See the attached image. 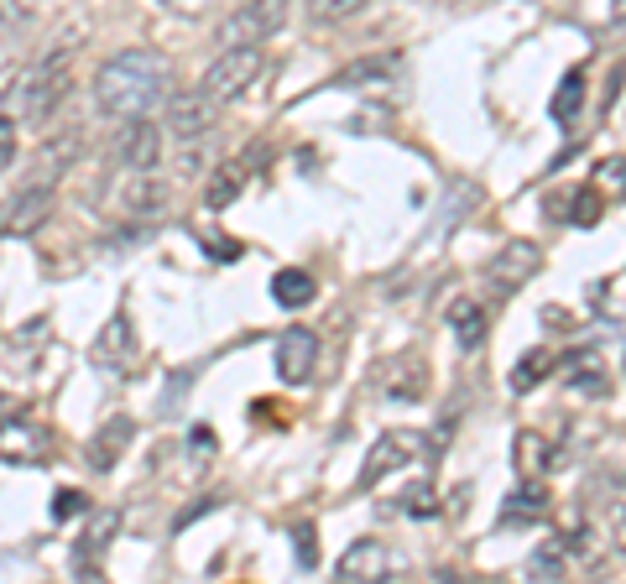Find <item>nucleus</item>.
Masks as SVG:
<instances>
[{
	"label": "nucleus",
	"instance_id": "1",
	"mask_svg": "<svg viewBox=\"0 0 626 584\" xmlns=\"http://www.w3.org/2000/svg\"><path fill=\"white\" fill-rule=\"evenodd\" d=\"M168 58L152 52V47H125L116 58H105L95 73V105L105 110L110 120H131V116H146L152 105L168 99Z\"/></svg>",
	"mask_w": 626,
	"mask_h": 584
},
{
	"label": "nucleus",
	"instance_id": "2",
	"mask_svg": "<svg viewBox=\"0 0 626 584\" xmlns=\"http://www.w3.org/2000/svg\"><path fill=\"white\" fill-rule=\"evenodd\" d=\"M69 94H73L69 58H43V63H32L26 73L11 79V90H5V110L22 120V126H48V120L63 110Z\"/></svg>",
	"mask_w": 626,
	"mask_h": 584
},
{
	"label": "nucleus",
	"instance_id": "3",
	"mask_svg": "<svg viewBox=\"0 0 626 584\" xmlns=\"http://www.w3.org/2000/svg\"><path fill=\"white\" fill-rule=\"evenodd\" d=\"M288 22V0H245L219 22V47H262Z\"/></svg>",
	"mask_w": 626,
	"mask_h": 584
},
{
	"label": "nucleus",
	"instance_id": "4",
	"mask_svg": "<svg viewBox=\"0 0 626 584\" xmlns=\"http://www.w3.org/2000/svg\"><path fill=\"white\" fill-rule=\"evenodd\" d=\"M262 69H266L262 47H225L215 63L204 69V90L215 94L219 105H225V99H241V94L262 79Z\"/></svg>",
	"mask_w": 626,
	"mask_h": 584
},
{
	"label": "nucleus",
	"instance_id": "5",
	"mask_svg": "<svg viewBox=\"0 0 626 584\" xmlns=\"http://www.w3.org/2000/svg\"><path fill=\"white\" fill-rule=\"evenodd\" d=\"M52 183H26L0 204V240H26L52 219Z\"/></svg>",
	"mask_w": 626,
	"mask_h": 584
},
{
	"label": "nucleus",
	"instance_id": "6",
	"mask_svg": "<svg viewBox=\"0 0 626 584\" xmlns=\"http://www.w3.org/2000/svg\"><path fill=\"white\" fill-rule=\"evenodd\" d=\"M429 449V439L423 433H412V428H397V433H382L376 444H371V454H365V465H361V475H356V486L361 491H376L392 469H402V465H412L418 454Z\"/></svg>",
	"mask_w": 626,
	"mask_h": 584
},
{
	"label": "nucleus",
	"instance_id": "7",
	"mask_svg": "<svg viewBox=\"0 0 626 584\" xmlns=\"http://www.w3.org/2000/svg\"><path fill=\"white\" fill-rule=\"evenodd\" d=\"M538 266H543V251L532 240H506L502 251L485 261V287L491 293H517L522 282L538 277Z\"/></svg>",
	"mask_w": 626,
	"mask_h": 584
},
{
	"label": "nucleus",
	"instance_id": "8",
	"mask_svg": "<svg viewBox=\"0 0 626 584\" xmlns=\"http://www.w3.org/2000/svg\"><path fill=\"white\" fill-rule=\"evenodd\" d=\"M219 116V99L209 90H193V94H172L168 99V131L178 141H204L215 131Z\"/></svg>",
	"mask_w": 626,
	"mask_h": 584
},
{
	"label": "nucleus",
	"instance_id": "9",
	"mask_svg": "<svg viewBox=\"0 0 626 584\" xmlns=\"http://www.w3.org/2000/svg\"><path fill=\"white\" fill-rule=\"evenodd\" d=\"M313 371H318V334L298 324L282 329L277 334V376L288 386H303V381H313Z\"/></svg>",
	"mask_w": 626,
	"mask_h": 584
},
{
	"label": "nucleus",
	"instance_id": "10",
	"mask_svg": "<svg viewBox=\"0 0 626 584\" xmlns=\"http://www.w3.org/2000/svg\"><path fill=\"white\" fill-rule=\"evenodd\" d=\"M116 533H121V512H95L89 516V527H84V538L73 543V574L79 580H99L105 574V548L116 543Z\"/></svg>",
	"mask_w": 626,
	"mask_h": 584
},
{
	"label": "nucleus",
	"instance_id": "11",
	"mask_svg": "<svg viewBox=\"0 0 626 584\" xmlns=\"http://www.w3.org/2000/svg\"><path fill=\"white\" fill-rule=\"evenodd\" d=\"M48 449H52V439L43 422H32V418L0 422V460H5V465H43Z\"/></svg>",
	"mask_w": 626,
	"mask_h": 584
},
{
	"label": "nucleus",
	"instance_id": "12",
	"mask_svg": "<svg viewBox=\"0 0 626 584\" xmlns=\"http://www.w3.org/2000/svg\"><path fill=\"white\" fill-rule=\"evenodd\" d=\"M558 376H564V386L569 392H579V397H611V376H605V355L595 350V345H579V350H569L564 360L554 366Z\"/></svg>",
	"mask_w": 626,
	"mask_h": 584
},
{
	"label": "nucleus",
	"instance_id": "13",
	"mask_svg": "<svg viewBox=\"0 0 626 584\" xmlns=\"http://www.w3.org/2000/svg\"><path fill=\"white\" fill-rule=\"evenodd\" d=\"M339 580H356V584H382L392 574V548L382 538H356L335 563Z\"/></svg>",
	"mask_w": 626,
	"mask_h": 584
},
{
	"label": "nucleus",
	"instance_id": "14",
	"mask_svg": "<svg viewBox=\"0 0 626 584\" xmlns=\"http://www.w3.org/2000/svg\"><path fill=\"white\" fill-rule=\"evenodd\" d=\"M116 157H121L131 172H152V167L162 163V126H157V120L131 116L121 146H116Z\"/></svg>",
	"mask_w": 626,
	"mask_h": 584
},
{
	"label": "nucleus",
	"instance_id": "15",
	"mask_svg": "<svg viewBox=\"0 0 626 584\" xmlns=\"http://www.w3.org/2000/svg\"><path fill=\"white\" fill-rule=\"evenodd\" d=\"M131 360H136L131 319H125V313H110V324L99 329V339H95V366H105V371H116V376H136Z\"/></svg>",
	"mask_w": 626,
	"mask_h": 584
},
{
	"label": "nucleus",
	"instance_id": "16",
	"mask_svg": "<svg viewBox=\"0 0 626 584\" xmlns=\"http://www.w3.org/2000/svg\"><path fill=\"white\" fill-rule=\"evenodd\" d=\"M558 219V225H575V230H590L595 219L605 214V193L595 183H579L569 188V193H558L554 199V210H549Z\"/></svg>",
	"mask_w": 626,
	"mask_h": 584
},
{
	"label": "nucleus",
	"instance_id": "17",
	"mask_svg": "<svg viewBox=\"0 0 626 584\" xmlns=\"http://www.w3.org/2000/svg\"><path fill=\"white\" fill-rule=\"evenodd\" d=\"M402 73V52H371V58H356L335 73V84L345 90H371V84H392Z\"/></svg>",
	"mask_w": 626,
	"mask_h": 584
},
{
	"label": "nucleus",
	"instance_id": "18",
	"mask_svg": "<svg viewBox=\"0 0 626 584\" xmlns=\"http://www.w3.org/2000/svg\"><path fill=\"white\" fill-rule=\"evenodd\" d=\"M131 433H136V422L116 413V418H110V428H99L95 439H89V454H84V460H89V469L110 475V469L121 465V449L131 444Z\"/></svg>",
	"mask_w": 626,
	"mask_h": 584
},
{
	"label": "nucleus",
	"instance_id": "19",
	"mask_svg": "<svg viewBox=\"0 0 626 584\" xmlns=\"http://www.w3.org/2000/svg\"><path fill=\"white\" fill-rule=\"evenodd\" d=\"M554 366L558 360L549 345H532V350L517 355V366H511V392H517V397H522V392H538V386L554 376Z\"/></svg>",
	"mask_w": 626,
	"mask_h": 584
},
{
	"label": "nucleus",
	"instance_id": "20",
	"mask_svg": "<svg viewBox=\"0 0 626 584\" xmlns=\"http://www.w3.org/2000/svg\"><path fill=\"white\" fill-rule=\"evenodd\" d=\"M121 199H125V210L136 214V219H162V214H168V188L157 183L152 172H136V183L125 188Z\"/></svg>",
	"mask_w": 626,
	"mask_h": 584
},
{
	"label": "nucleus",
	"instance_id": "21",
	"mask_svg": "<svg viewBox=\"0 0 626 584\" xmlns=\"http://www.w3.org/2000/svg\"><path fill=\"white\" fill-rule=\"evenodd\" d=\"M543 512H549V491H543V480H538V475H528L517 491L506 496L502 522H538Z\"/></svg>",
	"mask_w": 626,
	"mask_h": 584
},
{
	"label": "nucleus",
	"instance_id": "22",
	"mask_svg": "<svg viewBox=\"0 0 626 584\" xmlns=\"http://www.w3.org/2000/svg\"><path fill=\"white\" fill-rule=\"evenodd\" d=\"M449 329H455L459 350H475L485 339V308L475 303V298H455V303H449Z\"/></svg>",
	"mask_w": 626,
	"mask_h": 584
},
{
	"label": "nucleus",
	"instance_id": "23",
	"mask_svg": "<svg viewBox=\"0 0 626 584\" xmlns=\"http://www.w3.org/2000/svg\"><path fill=\"white\" fill-rule=\"evenodd\" d=\"M313 272H303V266H282L277 277H272V303L282 308H309L313 303Z\"/></svg>",
	"mask_w": 626,
	"mask_h": 584
},
{
	"label": "nucleus",
	"instance_id": "24",
	"mask_svg": "<svg viewBox=\"0 0 626 584\" xmlns=\"http://www.w3.org/2000/svg\"><path fill=\"white\" fill-rule=\"evenodd\" d=\"M245 172H251V163H225L215 178H209V188H204V204H209V210H230V204L241 199Z\"/></svg>",
	"mask_w": 626,
	"mask_h": 584
},
{
	"label": "nucleus",
	"instance_id": "25",
	"mask_svg": "<svg viewBox=\"0 0 626 584\" xmlns=\"http://www.w3.org/2000/svg\"><path fill=\"white\" fill-rule=\"evenodd\" d=\"M579 105H585V69H569L564 73V84L554 90V105H549V110H554V120L569 131L579 120Z\"/></svg>",
	"mask_w": 626,
	"mask_h": 584
},
{
	"label": "nucleus",
	"instance_id": "26",
	"mask_svg": "<svg viewBox=\"0 0 626 584\" xmlns=\"http://www.w3.org/2000/svg\"><path fill=\"white\" fill-rule=\"evenodd\" d=\"M511 454H517V469H522V475H538V480H543V475L554 469V454H549V444H543L538 433H517Z\"/></svg>",
	"mask_w": 626,
	"mask_h": 584
},
{
	"label": "nucleus",
	"instance_id": "27",
	"mask_svg": "<svg viewBox=\"0 0 626 584\" xmlns=\"http://www.w3.org/2000/svg\"><path fill=\"white\" fill-rule=\"evenodd\" d=\"M371 0H309V22L318 26H339V22H356Z\"/></svg>",
	"mask_w": 626,
	"mask_h": 584
},
{
	"label": "nucleus",
	"instance_id": "28",
	"mask_svg": "<svg viewBox=\"0 0 626 584\" xmlns=\"http://www.w3.org/2000/svg\"><path fill=\"white\" fill-rule=\"evenodd\" d=\"M79 146H84V136H79V131H63V136H52L48 146H43V167H48V172H69L73 157H79Z\"/></svg>",
	"mask_w": 626,
	"mask_h": 584
},
{
	"label": "nucleus",
	"instance_id": "29",
	"mask_svg": "<svg viewBox=\"0 0 626 584\" xmlns=\"http://www.w3.org/2000/svg\"><path fill=\"white\" fill-rule=\"evenodd\" d=\"M532 580H564V543H538L532 553Z\"/></svg>",
	"mask_w": 626,
	"mask_h": 584
},
{
	"label": "nucleus",
	"instance_id": "30",
	"mask_svg": "<svg viewBox=\"0 0 626 584\" xmlns=\"http://www.w3.org/2000/svg\"><path fill=\"white\" fill-rule=\"evenodd\" d=\"M595 188H605V199H626V157L595 163Z\"/></svg>",
	"mask_w": 626,
	"mask_h": 584
},
{
	"label": "nucleus",
	"instance_id": "31",
	"mask_svg": "<svg viewBox=\"0 0 626 584\" xmlns=\"http://www.w3.org/2000/svg\"><path fill=\"white\" fill-rule=\"evenodd\" d=\"M386 392H392V397H402V402H412L418 392H423V371H418L412 360H402V376H397V366H392V376H386Z\"/></svg>",
	"mask_w": 626,
	"mask_h": 584
},
{
	"label": "nucleus",
	"instance_id": "32",
	"mask_svg": "<svg viewBox=\"0 0 626 584\" xmlns=\"http://www.w3.org/2000/svg\"><path fill=\"white\" fill-rule=\"evenodd\" d=\"M292 559H298V569L309 574V569H318V533H313L309 522L303 527H292Z\"/></svg>",
	"mask_w": 626,
	"mask_h": 584
},
{
	"label": "nucleus",
	"instance_id": "33",
	"mask_svg": "<svg viewBox=\"0 0 626 584\" xmlns=\"http://www.w3.org/2000/svg\"><path fill=\"white\" fill-rule=\"evenodd\" d=\"M89 512V496L84 491H58L52 496V522H73V516Z\"/></svg>",
	"mask_w": 626,
	"mask_h": 584
},
{
	"label": "nucleus",
	"instance_id": "34",
	"mask_svg": "<svg viewBox=\"0 0 626 584\" xmlns=\"http://www.w3.org/2000/svg\"><path fill=\"white\" fill-rule=\"evenodd\" d=\"M402 512H408V516H434L438 512L434 491H429L423 480H418V486H408V491H402Z\"/></svg>",
	"mask_w": 626,
	"mask_h": 584
},
{
	"label": "nucleus",
	"instance_id": "35",
	"mask_svg": "<svg viewBox=\"0 0 626 584\" xmlns=\"http://www.w3.org/2000/svg\"><path fill=\"white\" fill-rule=\"evenodd\" d=\"M11 163H16V116L0 110V172H11Z\"/></svg>",
	"mask_w": 626,
	"mask_h": 584
},
{
	"label": "nucleus",
	"instance_id": "36",
	"mask_svg": "<svg viewBox=\"0 0 626 584\" xmlns=\"http://www.w3.org/2000/svg\"><path fill=\"white\" fill-rule=\"evenodd\" d=\"M37 5H43V0H0V32H5V26L32 22V16H37Z\"/></svg>",
	"mask_w": 626,
	"mask_h": 584
},
{
	"label": "nucleus",
	"instance_id": "37",
	"mask_svg": "<svg viewBox=\"0 0 626 584\" xmlns=\"http://www.w3.org/2000/svg\"><path fill=\"white\" fill-rule=\"evenodd\" d=\"M204 251H209L215 261H241V240H230V235H209Z\"/></svg>",
	"mask_w": 626,
	"mask_h": 584
},
{
	"label": "nucleus",
	"instance_id": "38",
	"mask_svg": "<svg viewBox=\"0 0 626 584\" xmlns=\"http://www.w3.org/2000/svg\"><path fill=\"white\" fill-rule=\"evenodd\" d=\"M611 538H616V548L626 553V501L622 506H611Z\"/></svg>",
	"mask_w": 626,
	"mask_h": 584
},
{
	"label": "nucleus",
	"instance_id": "39",
	"mask_svg": "<svg viewBox=\"0 0 626 584\" xmlns=\"http://www.w3.org/2000/svg\"><path fill=\"white\" fill-rule=\"evenodd\" d=\"M215 506H219V501L209 496V501H198V506H189V512H178V522H172V527H189V522H198V516H204V512H215Z\"/></svg>",
	"mask_w": 626,
	"mask_h": 584
},
{
	"label": "nucleus",
	"instance_id": "40",
	"mask_svg": "<svg viewBox=\"0 0 626 584\" xmlns=\"http://www.w3.org/2000/svg\"><path fill=\"white\" fill-rule=\"evenodd\" d=\"M611 26H622L626 32V0H611Z\"/></svg>",
	"mask_w": 626,
	"mask_h": 584
},
{
	"label": "nucleus",
	"instance_id": "41",
	"mask_svg": "<svg viewBox=\"0 0 626 584\" xmlns=\"http://www.w3.org/2000/svg\"><path fill=\"white\" fill-rule=\"evenodd\" d=\"M11 418V397H5V392H0V422Z\"/></svg>",
	"mask_w": 626,
	"mask_h": 584
}]
</instances>
